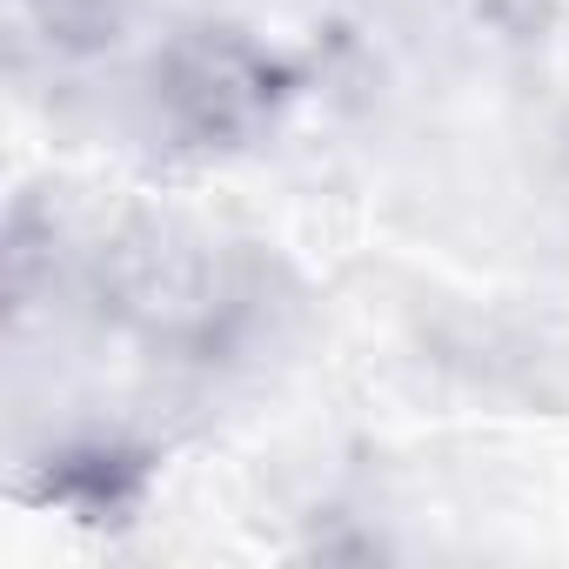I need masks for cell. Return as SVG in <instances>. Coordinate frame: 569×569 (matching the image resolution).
<instances>
[{
  "mask_svg": "<svg viewBox=\"0 0 569 569\" xmlns=\"http://www.w3.org/2000/svg\"><path fill=\"white\" fill-rule=\"evenodd\" d=\"M88 296L114 336L168 362H221L261 322L254 268L221 234L174 214L121 221L94 248Z\"/></svg>",
  "mask_w": 569,
  "mask_h": 569,
  "instance_id": "6da1fadb",
  "label": "cell"
},
{
  "mask_svg": "<svg viewBox=\"0 0 569 569\" xmlns=\"http://www.w3.org/2000/svg\"><path fill=\"white\" fill-rule=\"evenodd\" d=\"M148 121L174 154H248L309 94V68L241 21H181L148 54Z\"/></svg>",
  "mask_w": 569,
  "mask_h": 569,
  "instance_id": "7a4b0ae2",
  "label": "cell"
},
{
  "mask_svg": "<svg viewBox=\"0 0 569 569\" xmlns=\"http://www.w3.org/2000/svg\"><path fill=\"white\" fill-rule=\"evenodd\" d=\"M148 482H154V456L121 442V436H74L61 442L48 462H41V502H54L68 522H88V529H114V522H134V509L148 502Z\"/></svg>",
  "mask_w": 569,
  "mask_h": 569,
  "instance_id": "3957f363",
  "label": "cell"
},
{
  "mask_svg": "<svg viewBox=\"0 0 569 569\" xmlns=\"http://www.w3.org/2000/svg\"><path fill=\"white\" fill-rule=\"evenodd\" d=\"M54 61H101L128 41L141 0H14Z\"/></svg>",
  "mask_w": 569,
  "mask_h": 569,
  "instance_id": "277c9868",
  "label": "cell"
}]
</instances>
